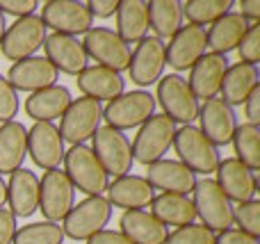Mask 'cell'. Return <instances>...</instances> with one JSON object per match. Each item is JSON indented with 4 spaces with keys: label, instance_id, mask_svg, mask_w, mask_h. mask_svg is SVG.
I'll return each mask as SVG.
<instances>
[{
    "label": "cell",
    "instance_id": "45",
    "mask_svg": "<svg viewBox=\"0 0 260 244\" xmlns=\"http://www.w3.org/2000/svg\"><path fill=\"white\" fill-rule=\"evenodd\" d=\"M244 114H247L251 126H258L260 123V87H256V89L249 94V98L244 100Z\"/></svg>",
    "mask_w": 260,
    "mask_h": 244
},
{
    "label": "cell",
    "instance_id": "37",
    "mask_svg": "<svg viewBox=\"0 0 260 244\" xmlns=\"http://www.w3.org/2000/svg\"><path fill=\"white\" fill-rule=\"evenodd\" d=\"M233 224H238V231L247 233L251 237L260 235V201H247L233 208Z\"/></svg>",
    "mask_w": 260,
    "mask_h": 244
},
{
    "label": "cell",
    "instance_id": "41",
    "mask_svg": "<svg viewBox=\"0 0 260 244\" xmlns=\"http://www.w3.org/2000/svg\"><path fill=\"white\" fill-rule=\"evenodd\" d=\"M37 7H39L37 0H0V14L3 16H7V14L18 16V18L32 16Z\"/></svg>",
    "mask_w": 260,
    "mask_h": 244
},
{
    "label": "cell",
    "instance_id": "12",
    "mask_svg": "<svg viewBox=\"0 0 260 244\" xmlns=\"http://www.w3.org/2000/svg\"><path fill=\"white\" fill-rule=\"evenodd\" d=\"M76 205V187L62 169H50L39 181V210L46 222H64L71 208Z\"/></svg>",
    "mask_w": 260,
    "mask_h": 244
},
{
    "label": "cell",
    "instance_id": "26",
    "mask_svg": "<svg viewBox=\"0 0 260 244\" xmlns=\"http://www.w3.org/2000/svg\"><path fill=\"white\" fill-rule=\"evenodd\" d=\"M121 235L133 244H165L167 242V226H162L148 210H126L119 217Z\"/></svg>",
    "mask_w": 260,
    "mask_h": 244
},
{
    "label": "cell",
    "instance_id": "39",
    "mask_svg": "<svg viewBox=\"0 0 260 244\" xmlns=\"http://www.w3.org/2000/svg\"><path fill=\"white\" fill-rule=\"evenodd\" d=\"M238 53H240V62L244 64H251L256 66L260 62V23H251L247 30V34L242 37L238 46Z\"/></svg>",
    "mask_w": 260,
    "mask_h": 244
},
{
    "label": "cell",
    "instance_id": "27",
    "mask_svg": "<svg viewBox=\"0 0 260 244\" xmlns=\"http://www.w3.org/2000/svg\"><path fill=\"white\" fill-rule=\"evenodd\" d=\"M71 91L62 85L46 87L41 91H35L25 98V114L37 121L53 123V119H59L67 108L71 105Z\"/></svg>",
    "mask_w": 260,
    "mask_h": 244
},
{
    "label": "cell",
    "instance_id": "16",
    "mask_svg": "<svg viewBox=\"0 0 260 244\" xmlns=\"http://www.w3.org/2000/svg\"><path fill=\"white\" fill-rule=\"evenodd\" d=\"M217 173V185L219 190L226 194V199L231 203H247V201L256 199V192H258V178L251 169H247L240 160L235 158H224L219 160L215 169Z\"/></svg>",
    "mask_w": 260,
    "mask_h": 244
},
{
    "label": "cell",
    "instance_id": "44",
    "mask_svg": "<svg viewBox=\"0 0 260 244\" xmlns=\"http://www.w3.org/2000/svg\"><path fill=\"white\" fill-rule=\"evenodd\" d=\"M87 7H89L91 16L110 18V16H114V14H117L119 0H91V3H87Z\"/></svg>",
    "mask_w": 260,
    "mask_h": 244
},
{
    "label": "cell",
    "instance_id": "5",
    "mask_svg": "<svg viewBox=\"0 0 260 244\" xmlns=\"http://www.w3.org/2000/svg\"><path fill=\"white\" fill-rule=\"evenodd\" d=\"M110 219H112L110 201L105 196H87L78 205H73L71 213L64 217V237L87 242L91 235L105 231Z\"/></svg>",
    "mask_w": 260,
    "mask_h": 244
},
{
    "label": "cell",
    "instance_id": "18",
    "mask_svg": "<svg viewBox=\"0 0 260 244\" xmlns=\"http://www.w3.org/2000/svg\"><path fill=\"white\" fill-rule=\"evenodd\" d=\"M57 68L48 62L46 57H27L21 59V62L12 64L7 71V78L5 80L12 85L14 91H41L46 87H53L57 85Z\"/></svg>",
    "mask_w": 260,
    "mask_h": 244
},
{
    "label": "cell",
    "instance_id": "48",
    "mask_svg": "<svg viewBox=\"0 0 260 244\" xmlns=\"http://www.w3.org/2000/svg\"><path fill=\"white\" fill-rule=\"evenodd\" d=\"M7 203V185H5V178L0 176V208Z\"/></svg>",
    "mask_w": 260,
    "mask_h": 244
},
{
    "label": "cell",
    "instance_id": "15",
    "mask_svg": "<svg viewBox=\"0 0 260 244\" xmlns=\"http://www.w3.org/2000/svg\"><path fill=\"white\" fill-rule=\"evenodd\" d=\"M165 41L157 37H144L130 53L128 76L137 87H151L165 71Z\"/></svg>",
    "mask_w": 260,
    "mask_h": 244
},
{
    "label": "cell",
    "instance_id": "25",
    "mask_svg": "<svg viewBox=\"0 0 260 244\" xmlns=\"http://www.w3.org/2000/svg\"><path fill=\"white\" fill-rule=\"evenodd\" d=\"M78 89L82 91V96L94 100H114L117 96L123 94V87H126V80H123L119 73L110 71L105 66H87L78 73Z\"/></svg>",
    "mask_w": 260,
    "mask_h": 244
},
{
    "label": "cell",
    "instance_id": "10",
    "mask_svg": "<svg viewBox=\"0 0 260 244\" xmlns=\"http://www.w3.org/2000/svg\"><path fill=\"white\" fill-rule=\"evenodd\" d=\"M101 121H103V105L94 98L82 96V98L71 100L67 112L62 114L57 130L64 142L78 146L94 137V132L101 128Z\"/></svg>",
    "mask_w": 260,
    "mask_h": 244
},
{
    "label": "cell",
    "instance_id": "2",
    "mask_svg": "<svg viewBox=\"0 0 260 244\" xmlns=\"http://www.w3.org/2000/svg\"><path fill=\"white\" fill-rule=\"evenodd\" d=\"M174 151L178 155V162L185 164L192 173L210 176L219 164V149L208 142V137L197 126H180L174 135Z\"/></svg>",
    "mask_w": 260,
    "mask_h": 244
},
{
    "label": "cell",
    "instance_id": "30",
    "mask_svg": "<svg viewBox=\"0 0 260 244\" xmlns=\"http://www.w3.org/2000/svg\"><path fill=\"white\" fill-rule=\"evenodd\" d=\"M27 155V128L21 121H7L0 126V176H12L23 167Z\"/></svg>",
    "mask_w": 260,
    "mask_h": 244
},
{
    "label": "cell",
    "instance_id": "1",
    "mask_svg": "<svg viewBox=\"0 0 260 244\" xmlns=\"http://www.w3.org/2000/svg\"><path fill=\"white\" fill-rule=\"evenodd\" d=\"M64 173L71 181V185L76 190H80L87 196H103V192L108 190L110 181L105 169L101 167V162L96 160L91 146L78 144L71 146L69 151H64Z\"/></svg>",
    "mask_w": 260,
    "mask_h": 244
},
{
    "label": "cell",
    "instance_id": "33",
    "mask_svg": "<svg viewBox=\"0 0 260 244\" xmlns=\"http://www.w3.org/2000/svg\"><path fill=\"white\" fill-rule=\"evenodd\" d=\"M148 27L160 41L171 39L183 27V3L178 0H151L148 3Z\"/></svg>",
    "mask_w": 260,
    "mask_h": 244
},
{
    "label": "cell",
    "instance_id": "6",
    "mask_svg": "<svg viewBox=\"0 0 260 244\" xmlns=\"http://www.w3.org/2000/svg\"><path fill=\"white\" fill-rule=\"evenodd\" d=\"M155 98V103H160V108L165 110V117L174 123L192 126V121L199 117V100L187 87V80L178 73H169L157 80Z\"/></svg>",
    "mask_w": 260,
    "mask_h": 244
},
{
    "label": "cell",
    "instance_id": "8",
    "mask_svg": "<svg viewBox=\"0 0 260 244\" xmlns=\"http://www.w3.org/2000/svg\"><path fill=\"white\" fill-rule=\"evenodd\" d=\"M44 41H46V25L37 14H32V16L16 18L5 30L3 41H0V50H3L5 59L16 64L21 59L35 57V53L44 46Z\"/></svg>",
    "mask_w": 260,
    "mask_h": 244
},
{
    "label": "cell",
    "instance_id": "42",
    "mask_svg": "<svg viewBox=\"0 0 260 244\" xmlns=\"http://www.w3.org/2000/svg\"><path fill=\"white\" fill-rule=\"evenodd\" d=\"M16 231H18L16 217L7 208H0V244H12Z\"/></svg>",
    "mask_w": 260,
    "mask_h": 244
},
{
    "label": "cell",
    "instance_id": "47",
    "mask_svg": "<svg viewBox=\"0 0 260 244\" xmlns=\"http://www.w3.org/2000/svg\"><path fill=\"white\" fill-rule=\"evenodd\" d=\"M240 16L244 21H251V23H258L260 21V3L258 0H242L240 3Z\"/></svg>",
    "mask_w": 260,
    "mask_h": 244
},
{
    "label": "cell",
    "instance_id": "9",
    "mask_svg": "<svg viewBox=\"0 0 260 244\" xmlns=\"http://www.w3.org/2000/svg\"><path fill=\"white\" fill-rule=\"evenodd\" d=\"M39 18L55 34L67 37L87 34L94 25V16L82 0H48L41 5Z\"/></svg>",
    "mask_w": 260,
    "mask_h": 244
},
{
    "label": "cell",
    "instance_id": "19",
    "mask_svg": "<svg viewBox=\"0 0 260 244\" xmlns=\"http://www.w3.org/2000/svg\"><path fill=\"white\" fill-rule=\"evenodd\" d=\"M197 119L201 121L199 130L217 149L233 142V132L238 128V117H235V110L229 108L221 98H212V100H206L203 105H199Z\"/></svg>",
    "mask_w": 260,
    "mask_h": 244
},
{
    "label": "cell",
    "instance_id": "11",
    "mask_svg": "<svg viewBox=\"0 0 260 244\" xmlns=\"http://www.w3.org/2000/svg\"><path fill=\"white\" fill-rule=\"evenodd\" d=\"M91 140H94L91 151L101 162V167L105 169V173L114 178L128 176V171L133 169V149H130L128 137L121 130L101 126Z\"/></svg>",
    "mask_w": 260,
    "mask_h": 244
},
{
    "label": "cell",
    "instance_id": "49",
    "mask_svg": "<svg viewBox=\"0 0 260 244\" xmlns=\"http://www.w3.org/2000/svg\"><path fill=\"white\" fill-rule=\"evenodd\" d=\"M5 25H7V23H5V16L0 14V41H3V34H5V30H7Z\"/></svg>",
    "mask_w": 260,
    "mask_h": 244
},
{
    "label": "cell",
    "instance_id": "32",
    "mask_svg": "<svg viewBox=\"0 0 260 244\" xmlns=\"http://www.w3.org/2000/svg\"><path fill=\"white\" fill-rule=\"evenodd\" d=\"M151 215L162 226H189L197 219L192 199L180 194H157L151 201Z\"/></svg>",
    "mask_w": 260,
    "mask_h": 244
},
{
    "label": "cell",
    "instance_id": "38",
    "mask_svg": "<svg viewBox=\"0 0 260 244\" xmlns=\"http://www.w3.org/2000/svg\"><path fill=\"white\" fill-rule=\"evenodd\" d=\"M165 244H215V233L203 224H189L171 231Z\"/></svg>",
    "mask_w": 260,
    "mask_h": 244
},
{
    "label": "cell",
    "instance_id": "20",
    "mask_svg": "<svg viewBox=\"0 0 260 244\" xmlns=\"http://www.w3.org/2000/svg\"><path fill=\"white\" fill-rule=\"evenodd\" d=\"M144 178L153 190H162V194L187 196L197 185V173H192L178 160H157V162L148 164Z\"/></svg>",
    "mask_w": 260,
    "mask_h": 244
},
{
    "label": "cell",
    "instance_id": "7",
    "mask_svg": "<svg viewBox=\"0 0 260 244\" xmlns=\"http://www.w3.org/2000/svg\"><path fill=\"white\" fill-rule=\"evenodd\" d=\"M194 199V210H197V217H201L203 226L215 231H226V228L233 226V203L226 199V194L219 190L212 178H203L197 181L192 190Z\"/></svg>",
    "mask_w": 260,
    "mask_h": 244
},
{
    "label": "cell",
    "instance_id": "43",
    "mask_svg": "<svg viewBox=\"0 0 260 244\" xmlns=\"http://www.w3.org/2000/svg\"><path fill=\"white\" fill-rule=\"evenodd\" d=\"M215 244H260L258 237H251L247 233L238 231V228H226V231L217 233Z\"/></svg>",
    "mask_w": 260,
    "mask_h": 244
},
{
    "label": "cell",
    "instance_id": "40",
    "mask_svg": "<svg viewBox=\"0 0 260 244\" xmlns=\"http://www.w3.org/2000/svg\"><path fill=\"white\" fill-rule=\"evenodd\" d=\"M18 94L12 89L5 76H0V121L7 123V121H14V117L18 114Z\"/></svg>",
    "mask_w": 260,
    "mask_h": 244
},
{
    "label": "cell",
    "instance_id": "36",
    "mask_svg": "<svg viewBox=\"0 0 260 244\" xmlns=\"http://www.w3.org/2000/svg\"><path fill=\"white\" fill-rule=\"evenodd\" d=\"M12 244H64V231L53 222L27 224L16 231Z\"/></svg>",
    "mask_w": 260,
    "mask_h": 244
},
{
    "label": "cell",
    "instance_id": "22",
    "mask_svg": "<svg viewBox=\"0 0 260 244\" xmlns=\"http://www.w3.org/2000/svg\"><path fill=\"white\" fill-rule=\"evenodd\" d=\"M44 53L46 59L57 68V73H67V76H78L82 68H87V59H89L78 37L55 34V32L46 34Z\"/></svg>",
    "mask_w": 260,
    "mask_h": 244
},
{
    "label": "cell",
    "instance_id": "21",
    "mask_svg": "<svg viewBox=\"0 0 260 244\" xmlns=\"http://www.w3.org/2000/svg\"><path fill=\"white\" fill-rule=\"evenodd\" d=\"M226 68H229L226 55H215V53L203 55V57L189 68V78H187V87L192 89L194 98L197 100L199 98H203V100L217 98Z\"/></svg>",
    "mask_w": 260,
    "mask_h": 244
},
{
    "label": "cell",
    "instance_id": "13",
    "mask_svg": "<svg viewBox=\"0 0 260 244\" xmlns=\"http://www.w3.org/2000/svg\"><path fill=\"white\" fill-rule=\"evenodd\" d=\"M82 48H85L87 57L99 62V66L110 68L119 76H121V71H128L130 46L110 27H91L85 34Z\"/></svg>",
    "mask_w": 260,
    "mask_h": 244
},
{
    "label": "cell",
    "instance_id": "17",
    "mask_svg": "<svg viewBox=\"0 0 260 244\" xmlns=\"http://www.w3.org/2000/svg\"><path fill=\"white\" fill-rule=\"evenodd\" d=\"M27 155L46 171L59 169V162L64 160V140L55 123L37 121L27 130Z\"/></svg>",
    "mask_w": 260,
    "mask_h": 244
},
{
    "label": "cell",
    "instance_id": "23",
    "mask_svg": "<svg viewBox=\"0 0 260 244\" xmlns=\"http://www.w3.org/2000/svg\"><path fill=\"white\" fill-rule=\"evenodd\" d=\"M7 203L14 217H32L39 210V178L35 171L21 167L9 176Z\"/></svg>",
    "mask_w": 260,
    "mask_h": 244
},
{
    "label": "cell",
    "instance_id": "46",
    "mask_svg": "<svg viewBox=\"0 0 260 244\" xmlns=\"http://www.w3.org/2000/svg\"><path fill=\"white\" fill-rule=\"evenodd\" d=\"M87 244H133L130 240H126V237L121 235V233H117V231H101V233H96V235H91L89 240H87Z\"/></svg>",
    "mask_w": 260,
    "mask_h": 244
},
{
    "label": "cell",
    "instance_id": "4",
    "mask_svg": "<svg viewBox=\"0 0 260 244\" xmlns=\"http://www.w3.org/2000/svg\"><path fill=\"white\" fill-rule=\"evenodd\" d=\"M155 96L151 91H123L103 108V121L108 128L121 132L128 128H139L155 114Z\"/></svg>",
    "mask_w": 260,
    "mask_h": 244
},
{
    "label": "cell",
    "instance_id": "31",
    "mask_svg": "<svg viewBox=\"0 0 260 244\" xmlns=\"http://www.w3.org/2000/svg\"><path fill=\"white\" fill-rule=\"evenodd\" d=\"M117 34L126 44H139L148 34V3L146 0H121L117 7Z\"/></svg>",
    "mask_w": 260,
    "mask_h": 244
},
{
    "label": "cell",
    "instance_id": "34",
    "mask_svg": "<svg viewBox=\"0 0 260 244\" xmlns=\"http://www.w3.org/2000/svg\"><path fill=\"white\" fill-rule=\"evenodd\" d=\"M233 149H235V160H240L244 167L256 173L260 169V126L242 123V126L235 128Z\"/></svg>",
    "mask_w": 260,
    "mask_h": 244
},
{
    "label": "cell",
    "instance_id": "24",
    "mask_svg": "<svg viewBox=\"0 0 260 244\" xmlns=\"http://www.w3.org/2000/svg\"><path fill=\"white\" fill-rule=\"evenodd\" d=\"M110 205L126 210H144L151 205V201L155 199V190L148 185V181L144 176H121L114 178V183L108 185V196Z\"/></svg>",
    "mask_w": 260,
    "mask_h": 244
},
{
    "label": "cell",
    "instance_id": "29",
    "mask_svg": "<svg viewBox=\"0 0 260 244\" xmlns=\"http://www.w3.org/2000/svg\"><path fill=\"white\" fill-rule=\"evenodd\" d=\"M249 25H251V23L244 21L238 12L224 14V16L212 23L210 30L206 32V44H208V48H210V53L226 55V53H231V50H235L240 46V41H242V37L247 34Z\"/></svg>",
    "mask_w": 260,
    "mask_h": 244
},
{
    "label": "cell",
    "instance_id": "28",
    "mask_svg": "<svg viewBox=\"0 0 260 244\" xmlns=\"http://www.w3.org/2000/svg\"><path fill=\"white\" fill-rule=\"evenodd\" d=\"M258 66H251V64H229L224 73V80H221L219 94L221 100H224L229 108H235V105H244V100L249 98L253 89L258 87Z\"/></svg>",
    "mask_w": 260,
    "mask_h": 244
},
{
    "label": "cell",
    "instance_id": "3",
    "mask_svg": "<svg viewBox=\"0 0 260 244\" xmlns=\"http://www.w3.org/2000/svg\"><path fill=\"white\" fill-rule=\"evenodd\" d=\"M176 135V123L167 119L165 114H153L146 123H142L135 135L133 144V162L137 164H148L165 160V153H169L171 144H174Z\"/></svg>",
    "mask_w": 260,
    "mask_h": 244
},
{
    "label": "cell",
    "instance_id": "35",
    "mask_svg": "<svg viewBox=\"0 0 260 244\" xmlns=\"http://www.w3.org/2000/svg\"><path fill=\"white\" fill-rule=\"evenodd\" d=\"M231 7V0H187L183 3V18H187L189 25H212L224 14H229Z\"/></svg>",
    "mask_w": 260,
    "mask_h": 244
},
{
    "label": "cell",
    "instance_id": "14",
    "mask_svg": "<svg viewBox=\"0 0 260 244\" xmlns=\"http://www.w3.org/2000/svg\"><path fill=\"white\" fill-rule=\"evenodd\" d=\"M206 27L183 25L169 44H165V64H169L174 71H189L206 55Z\"/></svg>",
    "mask_w": 260,
    "mask_h": 244
}]
</instances>
